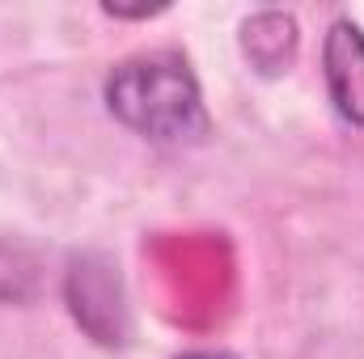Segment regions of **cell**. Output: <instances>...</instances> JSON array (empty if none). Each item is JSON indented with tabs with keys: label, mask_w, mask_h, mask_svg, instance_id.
<instances>
[{
	"label": "cell",
	"mask_w": 364,
	"mask_h": 359,
	"mask_svg": "<svg viewBox=\"0 0 364 359\" xmlns=\"http://www.w3.org/2000/svg\"><path fill=\"white\" fill-rule=\"evenodd\" d=\"M102 97L123 127L153 144H203L212 131L203 89L191 64L174 51L132 55L114 64L102 85Z\"/></svg>",
	"instance_id": "obj_1"
},
{
	"label": "cell",
	"mask_w": 364,
	"mask_h": 359,
	"mask_svg": "<svg viewBox=\"0 0 364 359\" xmlns=\"http://www.w3.org/2000/svg\"><path fill=\"white\" fill-rule=\"evenodd\" d=\"M68 304L73 317L90 330L97 343H123V292L114 263L102 254H81L68 270Z\"/></svg>",
	"instance_id": "obj_2"
},
{
	"label": "cell",
	"mask_w": 364,
	"mask_h": 359,
	"mask_svg": "<svg viewBox=\"0 0 364 359\" xmlns=\"http://www.w3.org/2000/svg\"><path fill=\"white\" fill-rule=\"evenodd\" d=\"M322 77L335 114L364 131V30L352 17H335L322 43Z\"/></svg>",
	"instance_id": "obj_3"
},
{
	"label": "cell",
	"mask_w": 364,
	"mask_h": 359,
	"mask_svg": "<svg viewBox=\"0 0 364 359\" xmlns=\"http://www.w3.org/2000/svg\"><path fill=\"white\" fill-rule=\"evenodd\" d=\"M296 17L279 13V9H263L255 17L242 21V55L250 60V68L259 77H279L292 68L296 60Z\"/></svg>",
	"instance_id": "obj_4"
},
{
	"label": "cell",
	"mask_w": 364,
	"mask_h": 359,
	"mask_svg": "<svg viewBox=\"0 0 364 359\" xmlns=\"http://www.w3.org/2000/svg\"><path fill=\"white\" fill-rule=\"evenodd\" d=\"M178 359H229V355H220V351H186Z\"/></svg>",
	"instance_id": "obj_5"
}]
</instances>
